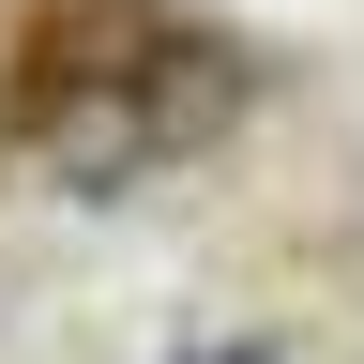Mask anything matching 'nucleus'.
I'll use <instances>...</instances> for the list:
<instances>
[{
    "label": "nucleus",
    "mask_w": 364,
    "mask_h": 364,
    "mask_svg": "<svg viewBox=\"0 0 364 364\" xmlns=\"http://www.w3.org/2000/svg\"><path fill=\"white\" fill-rule=\"evenodd\" d=\"M228 122H243V46H213V31H167L152 61H122V76H16V107H0L16 167L61 182V198H122L136 167L198 152Z\"/></svg>",
    "instance_id": "obj_1"
},
{
    "label": "nucleus",
    "mask_w": 364,
    "mask_h": 364,
    "mask_svg": "<svg viewBox=\"0 0 364 364\" xmlns=\"http://www.w3.org/2000/svg\"><path fill=\"white\" fill-rule=\"evenodd\" d=\"M182 364H273V349H182Z\"/></svg>",
    "instance_id": "obj_2"
}]
</instances>
